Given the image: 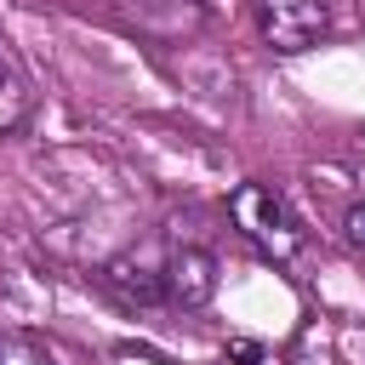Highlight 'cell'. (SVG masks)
Segmentation results:
<instances>
[{
  "instance_id": "6da1fadb",
  "label": "cell",
  "mask_w": 365,
  "mask_h": 365,
  "mask_svg": "<svg viewBox=\"0 0 365 365\" xmlns=\"http://www.w3.org/2000/svg\"><path fill=\"white\" fill-rule=\"evenodd\" d=\"M228 217H234L240 240H251L257 257H268V262H291L302 251V240H308L297 211H291V200L279 188H268V182H240L228 194Z\"/></svg>"
},
{
  "instance_id": "7a4b0ae2",
  "label": "cell",
  "mask_w": 365,
  "mask_h": 365,
  "mask_svg": "<svg viewBox=\"0 0 365 365\" xmlns=\"http://www.w3.org/2000/svg\"><path fill=\"white\" fill-rule=\"evenodd\" d=\"M257 29L274 51L297 57L325 34V0H257Z\"/></svg>"
},
{
  "instance_id": "3957f363",
  "label": "cell",
  "mask_w": 365,
  "mask_h": 365,
  "mask_svg": "<svg viewBox=\"0 0 365 365\" xmlns=\"http://www.w3.org/2000/svg\"><path fill=\"white\" fill-rule=\"evenodd\" d=\"M120 17L154 46H182L211 23L205 0H120Z\"/></svg>"
},
{
  "instance_id": "277c9868",
  "label": "cell",
  "mask_w": 365,
  "mask_h": 365,
  "mask_svg": "<svg viewBox=\"0 0 365 365\" xmlns=\"http://www.w3.org/2000/svg\"><path fill=\"white\" fill-rule=\"evenodd\" d=\"M103 285L120 308H154L165 297V257H154V245H137V251H120L108 268H103Z\"/></svg>"
},
{
  "instance_id": "5b68a950",
  "label": "cell",
  "mask_w": 365,
  "mask_h": 365,
  "mask_svg": "<svg viewBox=\"0 0 365 365\" xmlns=\"http://www.w3.org/2000/svg\"><path fill=\"white\" fill-rule=\"evenodd\" d=\"M217 297V257L205 245H177L165 251V302L177 308H205Z\"/></svg>"
},
{
  "instance_id": "8992f818",
  "label": "cell",
  "mask_w": 365,
  "mask_h": 365,
  "mask_svg": "<svg viewBox=\"0 0 365 365\" xmlns=\"http://www.w3.org/2000/svg\"><path fill=\"white\" fill-rule=\"evenodd\" d=\"M29 108H34V97H29V86H23V74H17L11 63H0V137H11V131L29 120Z\"/></svg>"
},
{
  "instance_id": "52a82bcc",
  "label": "cell",
  "mask_w": 365,
  "mask_h": 365,
  "mask_svg": "<svg viewBox=\"0 0 365 365\" xmlns=\"http://www.w3.org/2000/svg\"><path fill=\"white\" fill-rule=\"evenodd\" d=\"M0 365H51V354L34 336H0Z\"/></svg>"
},
{
  "instance_id": "ba28073f",
  "label": "cell",
  "mask_w": 365,
  "mask_h": 365,
  "mask_svg": "<svg viewBox=\"0 0 365 365\" xmlns=\"http://www.w3.org/2000/svg\"><path fill=\"white\" fill-rule=\"evenodd\" d=\"M342 234H348V245H354V251H365V205H348Z\"/></svg>"
},
{
  "instance_id": "9c48e42d",
  "label": "cell",
  "mask_w": 365,
  "mask_h": 365,
  "mask_svg": "<svg viewBox=\"0 0 365 365\" xmlns=\"http://www.w3.org/2000/svg\"><path fill=\"white\" fill-rule=\"evenodd\" d=\"M234 359H240V365H262V348H257V342H234Z\"/></svg>"
}]
</instances>
